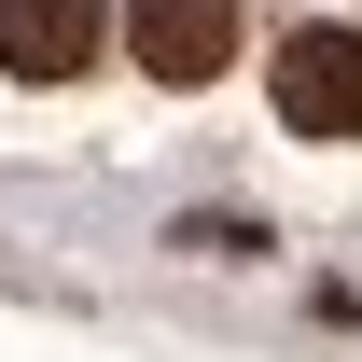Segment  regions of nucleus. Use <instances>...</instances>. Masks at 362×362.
Wrapping results in <instances>:
<instances>
[{"mask_svg": "<svg viewBox=\"0 0 362 362\" xmlns=\"http://www.w3.org/2000/svg\"><path fill=\"white\" fill-rule=\"evenodd\" d=\"M279 126L293 139H362V28H293L279 42Z\"/></svg>", "mask_w": 362, "mask_h": 362, "instance_id": "obj_1", "label": "nucleus"}, {"mask_svg": "<svg viewBox=\"0 0 362 362\" xmlns=\"http://www.w3.org/2000/svg\"><path fill=\"white\" fill-rule=\"evenodd\" d=\"M126 56L153 84H209L237 56V0H126Z\"/></svg>", "mask_w": 362, "mask_h": 362, "instance_id": "obj_2", "label": "nucleus"}, {"mask_svg": "<svg viewBox=\"0 0 362 362\" xmlns=\"http://www.w3.org/2000/svg\"><path fill=\"white\" fill-rule=\"evenodd\" d=\"M98 42H112L98 0H0V70H14V84H70Z\"/></svg>", "mask_w": 362, "mask_h": 362, "instance_id": "obj_3", "label": "nucleus"}]
</instances>
